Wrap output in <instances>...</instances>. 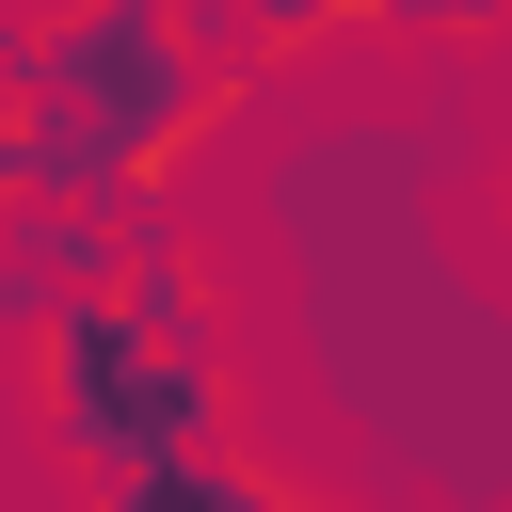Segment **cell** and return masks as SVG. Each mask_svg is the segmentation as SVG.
Returning a JSON list of instances; mask_svg holds the SVG:
<instances>
[{"instance_id": "6da1fadb", "label": "cell", "mask_w": 512, "mask_h": 512, "mask_svg": "<svg viewBox=\"0 0 512 512\" xmlns=\"http://www.w3.org/2000/svg\"><path fill=\"white\" fill-rule=\"evenodd\" d=\"M16 432L64 480H96V464H144V448H240V384H224V352L144 336L128 288L96 272L16 336Z\"/></svg>"}, {"instance_id": "7a4b0ae2", "label": "cell", "mask_w": 512, "mask_h": 512, "mask_svg": "<svg viewBox=\"0 0 512 512\" xmlns=\"http://www.w3.org/2000/svg\"><path fill=\"white\" fill-rule=\"evenodd\" d=\"M256 448H144V464H96L64 480V512H240Z\"/></svg>"}, {"instance_id": "3957f363", "label": "cell", "mask_w": 512, "mask_h": 512, "mask_svg": "<svg viewBox=\"0 0 512 512\" xmlns=\"http://www.w3.org/2000/svg\"><path fill=\"white\" fill-rule=\"evenodd\" d=\"M112 288H128V320H144V336L224 352V320H208V272H192V240H176V208H144V224L112 240Z\"/></svg>"}, {"instance_id": "277c9868", "label": "cell", "mask_w": 512, "mask_h": 512, "mask_svg": "<svg viewBox=\"0 0 512 512\" xmlns=\"http://www.w3.org/2000/svg\"><path fill=\"white\" fill-rule=\"evenodd\" d=\"M384 32H416V48H496L512 0H384Z\"/></svg>"}, {"instance_id": "5b68a950", "label": "cell", "mask_w": 512, "mask_h": 512, "mask_svg": "<svg viewBox=\"0 0 512 512\" xmlns=\"http://www.w3.org/2000/svg\"><path fill=\"white\" fill-rule=\"evenodd\" d=\"M240 512H336V496H320V480H288V464H256V480H240Z\"/></svg>"}, {"instance_id": "8992f818", "label": "cell", "mask_w": 512, "mask_h": 512, "mask_svg": "<svg viewBox=\"0 0 512 512\" xmlns=\"http://www.w3.org/2000/svg\"><path fill=\"white\" fill-rule=\"evenodd\" d=\"M496 240H512V176H496Z\"/></svg>"}]
</instances>
